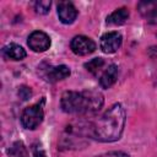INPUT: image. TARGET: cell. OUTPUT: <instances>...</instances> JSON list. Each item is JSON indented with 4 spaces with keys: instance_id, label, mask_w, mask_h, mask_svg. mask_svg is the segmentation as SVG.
I'll return each mask as SVG.
<instances>
[{
    "instance_id": "cell-1",
    "label": "cell",
    "mask_w": 157,
    "mask_h": 157,
    "mask_svg": "<svg viewBox=\"0 0 157 157\" xmlns=\"http://www.w3.org/2000/svg\"><path fill=\"white\" fill-rule=\"evenodd\" d=\"M125 124V112L117 103L113 104L92 126V136L103 142H112L120 139Z\"/></svg>"
},
{
    "instance_id": "cell-2",
    "label": "cell",
    "mask_w": 157,
    "mask_h": 157,
    "mask_svg": "<svg viewBox=\"0 0 157 157\" xmlns=\"http://www.w3.org/2000/svg\"><path fill=\"white\" fill-rule=\"evenodd\" d=\"M60 105L65 113L70 114L94 113L103 105V96L93 90L83 92L66 91L61 96Z\"/></svg>"
},
{
    "instance_id": "cell-3",
    "label": "cell",
    "mask_w": 157,
    "mask_h": 157,
    "mask_svg": "<svg viewBox=\"0 0 157 157\" xmlns=\"http://www.w3.org/2000/svg\"><path fill=\"white\" fill-rule=\"evenodd\" d=\"M43 107L42 104H33L27 107L21 115V123L26 129H36L43 120Z\"/></svg>"
},
{
    "instance_id": "cell-4",
    "label": "cell",
    "mask_w": 157,
    "mask_h": 157,
    "mask_svg": "<svg viewBox=\"0 0 157 157\" xmlns=\"http://www.w3.org/2000/svg\"><path fill=\"white\" fill-rule=\"evenodd\" d=\"M70 48L77 55H87L96 50V43L86 36H76L71 39Z\"/></svg>"
},
{
    "instance_id": "cell-5",
    "label": "cell",
    "mask_w": 157,
    "mask_h": 157,
    "mask_svg": "<svg viewBox=\"0 0 157 157\" xmlns=\"http://www.w3.org/2000/svg\"><path fill=\"white\" fill-rule=\"evenodd\" d=\"M28 45L32 50L34 52H45L47 49H49L50 47V38L48 34H45L44 32L40 31H34L29 34L28 37Z\"/></svg>"
},
{
    "instance_id": "cell-6",
    "label": "cell",
    "mask_w": 157,
    "mask_h": 157,
    "mask_svg": "<svg viewBox=\"0 0 157 157\" xmlns=\"http://www.w3.org/2000/svg\"><path fill=\"white\" fill-rule=\"evenodd\" d=\"M121 45V34L118 32H108L101 38V49L107 54L117 52Z\"/></svg>"
},
{
    "instance_id": "cell-7",
    "label": "cell",
    "mask_w": 157,
    "mask_h": 157,
    "mask_svg": "<svg viewBox=\"0 0 157 157\" xmlns=\"http://www.w3.org/2000/svg\"><path fill=\"white\" fill-rule=\"evenodd\" d=\"M58 15L63 23H72L77 16V10L70 1H60L58 4Z\"/></svg>"
},
{
    "instance_id": "cell-8",
    "label": "cell",
    "mask_w": 157,
    "mask_h": 157,
    "mask_svg": "<svg viewBox=\"0 0 157 157\" xmlns=\"http://www.w3.org/2000/svg\"><path fill=\"white\" fill-rule=\"evenodd\" d=\"M117 78H118V66L114 65V64H112L102 74V76L99 78V85L103 88H109L112 85L115 83Z\"/></svg>"
},
{
    "instance_id": "cell-9",
    "label": "cell",
    "mask_w": 157,
    "mask_h": 157,
    "mask_svg": "<svg viewBox=\"0 0 157 157\" xmlns=\"http://www.w3.org/2000/svg\"><path fill=\"white\" fill-rule=\"evenodd\" d=\"M2 53L6 58H9L11 60H22L27 55L25 49L21 45L15 44V43H11V44H7L6 47H4Z\"/></svg>"
},
{
    "instance_id": "cell-10",
    "label": "cell",
    "mask_w": 157,
    "mask_h": 157,
    "mask_svg": "<svg viewBox=\"0 0 157 157\" xmlns=\"http://www.w3.org/2000/svg\"><path fill=\"white\" fill-rule=\"evenodd\" d=\"M69 76H70V69L66 65H59V66L50 67V70L48 71V75H47V80L50 82H56V81L64 80Z\"/></svg>"
},
{
    "instance_id": "cell-11",
    "label": "cell",
    "mask_w": 157,
    "mask_h": 157,
    "mask_svg": "<svg viewBox=\"0 0 157 157\" xmlns=\"http://www.w3.org/2000/svg\"><path fill=\"white\" fill-rule=\"evenodd\" d=\"M129 18V11L125 7L118 9L114 12H112L108 17H107V23L112 25V26H120L124 25L126 22V20Z\"/></svg>"
},
{
    "instance_id": "cell-12",
    "label": "cell",
    "mask_w": 157,
    "mask_h": 157,
    "mask_svg": "<svg viewBox=\"0 0 157 157\" xmlns=\"http://www.w3.org/2000/svg\"><path fill=\"white\" fill-rule=\"evenodd\" d=\"M7 153L10 157H28V151L21 141L13 142L7 150Z\"/></svg>"
},
{
    "instance_id": "cell-13",
    "label": "cell",
    "mask_w": 157,
    "mask_h": 157,
    "mask_svg": "<svg viewBox=\"0 0 157 157\" xmlns=\"http://www.w3.org/2000/svg\"><path fill=\"white\" fill-rule=\"evenodd\" d=\"M103 65H104V60H103L102 58H94V59L90 60L88 63H86V64H85V67H86V70H87L88 72H91V74H97V72L103 67Z\"/></svg>"
},
{
    "instance_id": "cell-14",
    "label": "cell",
    "mask_w": 157,
    "mask_h": 157,
    "mask_svg": "<svg viewBox=\"0 0 157 157\" xmlns=\"http://www.w3.org/2000/svg\"><path fill=\"white\" fill-rule=\"evenodd\" d=\"M50 5H52V2L49 0H39V1L34 2V10L39 15H45L49 12Z\"/></svg>"
},
{
    "instance_id": "cell-15",
    "label": "cell",
    "mask_w": 157,
    "mask_h": 157,
    "mask_svg": "<svg viewBox=\"0 0 157 157\" xmlns=\"http://www.w3.org/2000/svg\"><path fill=\"white\" fill-rule=\"evenodd\" d=\"M139 9H140L141 13L147 16L148 13L157 10V2L156 1H144V2L139 4Z\"/></svg>"
},
{
    "instance_id": "cell-16",
    "label": "cell",
    "mask_w": 157,
    "mask_h": 157,
    "mask_svg": "<svg viewBox=\"0 0 157 157\" xmlns=\"http://www.w3.org/2000/svg\"><path fill=\"white\" fill-rule=\"evenodd\" d=\"M32 152H33V157H47L45 151H44V148L42 147L40 144H33Z\"/></svg>"
},
{
    "instance_id": "cell-17",
    "label": "cell",
    "mask_w": 157,
    "mask_h": 157,
    "mask_svg": "<svg viewBox=\"0 0 157 157\" xmlns=\"http://www.w3.org/2000/svg\"><path fill=\"white\" fill-rule=\"evenodd\" d=\"M18 96H20L23 101H26V99H28V98L32 96V91H31V88H28L27 86H22V87H20V90H18Z\"/></svg>"
},
{
    "instance_id": "cell-18",
    "label": "cell",
    "mask_w": 157,
    "mask_h": 157,
    "mask_svg": "<svg viewBox=\"0 0 157 157\" xmlns=\"http://www.w3.org/2000/svg\"><path fill=\"white\" fill-rule=\"evenodd\" d=\"M97 157H129V155L125 153V152H121V151H114V152H108V153L99 155Z\"/></svg>"
},
{
    "instance_id": "cell-19",
    "label": "cell",
    "mask_w": 157,
    "mask_h": 157,
    "mask_svg": "<svg viewBox=\"0 0 157 157\" xmlns=\"http://www.w3.org/2000/svg\"><path fill=\"white\" fill-rule=\"evenodd\" d=\"M146 17H147V21H148L150 23L157 25V10L153 11V12H151V13H148Z\"/></svg>"
}]
</instances>
